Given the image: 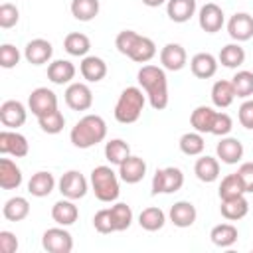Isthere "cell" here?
Masks as SVG:
<instances>
[{"label":"cell","mask_w":253,"mask_h":253,"mask_svg":"<svg viewBox=\"0 0 253 253\" xmlns=\"http://www.w3.org/2000/svg\"><path fill=\"white\" fill-rule=\"evenodd\" d=\"M18 251V239L10 231H0V253H16Z\"/></svg>","instance_id":"681fc988"},{"label":"cell","mask_w":253,"mask_h":253,"mask_svg":"<svg viewBox=\"0 0 253 253\" xmlns=\"http://www.w3.org/2000/svg\"><path fill=\"white\" fill-rule=\"evenodd\" d=\"M18 20H20L18 8L14 4H10V2H4L0 6V26L2 28H12V26L18 24Z\"/></svg>","instance_id":"f6af8a7d"},{"label":"cell","mask_w":253,"mask_h":253,"mask_svg":"<svg viewBox=\"0 0 253 253\" xmlns=\"http://www.w3.org/2000/svg\"><path fill=\"white\" fill-rule=\"evenodd\" d=\"M55 186V180H53V174L51 172H36L30 182H28V192L36 198H43V196H49L51 190Z\"/></svg>","instance_id":"cb8c5ba5"},{"label":"cell","mask_w":253,"mask_h":253,"mask_svg":"<svg viewBox=\"0 0 253 253\" xmlns=\"http://www.w3.org/2000/svg\"><path fill=\"white\" fill-rule=\"evenodd\" d=\"M65 103L73 111H87L93 105V93L85 83H71L65 91Z\"/></svg>","instance_id":"30bf717a"},{"label":"cell","mask_w":253,"mask_h":253,"mask_svg":"<svg viewBox=\"0 0 253 253\" xmlns=\"http://www.w3.org/2000/svg\"><path fill=\"white\" fill-rule=\"evenodd\" d=\"M227 32L233 40L237 42H247L253 38V16L245 14V12H239V14H233L227 22Z\"/></svg>","instance_id":"7c38bea8"},{"label":"cell","mask_w":253,"mask_h":253,"mask_svg":"<svg viewBox=\"0 0 253 253\" xmlns=\"http://www.w3.org/2000/svg\"><path fill=\"white\" fill-rule=\"evenodd\" d=\"M211 237V243L217 245V247H229L237 241V227L231 225V223H219L211 229L210 233Z\"/></svg>","instance_id":"d6a6232c"},{"label":"cell","mask_w":253,"mask_h":253,"mask_svg":"<svg viewBox=\"0 0 253 253\" xmlns=\"http://www.w3.org/2000/svg\"><path fill=\"white\" fill-rule=\"evenodd\" d=\"M18 61H20V51L14 45H10V43L0 45V65L4 69H10V67L18 65Z\"/></svg>","instance_id":"bcb514c9"},{"label":"cell","mask_w":253,"mask_h":253,"mask_svg":"<svg viewBox=\"0 0 253 253\" xmlns=\"http://www.w3.org/2000/svg\"><path fill=\"white\" fill-rule=\"evenodd\" d=\"M196 215H198L196 206L190 202H176L170 208V221L176 227H190L196 221Z\"/></svg>","instance_id":"d6986e66"},{"label":"cell","mask_w":253,"mask_h":253,"mask_svg":"<svg viewBox=\"0 0 253 253\" xmlns=\"http://www.w3.org/2000/svg\"><path fill=\"white\" fill-rule=\"evenodd\" d=\"M107 134V125L99 115H85L71 128V142L77 148H91Z\"/></svg>","instance_id":"7a4b0ae2"},{"label":"cell","mask_w":253,"mask_h":253,"mask_svg":"<svg viewBox=\"0 0 253 253\" xmlns=\"http://www.w3.org/2000/svg\"><path fill=\"white\" fill-rule=\"evenodd\" d=\"M71 14L79 22H89L99 14V0H71Z\"/></svg>","instance_id":"e575fe53"},{"label":"cell","mask_w":253,"mask_h":253,"mask_svg":"<svg viewBox=\"0 0 253 253\" xmlns=\"http://www.w3.org/2000/svg\"><path fill=\"white\" fill-rule=\"evenodd\" d=\"M2 213H4V217L10 219V221H22V219H26L28 213H30V204H28L26 198H20V196L10 198V200L4 204Z\"/></svg>","instance_id":"f546056e"},{"label":"cell","mask_w":253,"mask_h":253,"mask_svg":"<svg viewBox=\"0 0 253 253\" xmlns=\"http://www.w3.org/2000/svg\"><path fill=\"white\" fill-rule=\"evenodd\" d=\"M194 172H196L198 180L210 184V182L217 180V176H219V162L213 156H202V158L196 160Z\"/></svg>","instance_id":"4316f807"},{"label":"cell","mask_w":253,"mask_h":253,"mask_svg":"<svg viewBox=\"0 0 253 253\" xmlns=\"http://www.w3.org/2000/svg\"><path fill=\"white\" fill-rule=\"evenodd\" d=\"M241 182H243V188H245V194H253V162H243L237 170Z\"/></svg>","instance_id":"c3c4849f"},{"label":"cell","mask_w":253,"mask_h":253,"mask_svg":"<svg viewBox=\"0 0 253 253\" xmlns=\"http://www.w3.org/2000/svg\"><path fill=\"white\" fill-rule=\"evenodd\" d=\"M51 217H53V221L59 223V225H71V223L77 221L79 210H77V206H75L69 198H67V200H59V202H55L53 208H51Z\"/></svg>","instance_id":"ffe728a7"},{"label":"cell","mask_w":253,"mask_h":253,"mask_svg":"<svg viewBox=\"0 0 253 253\" xmlns=\"http://www.w3.org/2000/svg\"><path fill=\"white\" fill-rule=\"evenodd\" d=\"M38 123H40V126H42V130L47 132V134H57V132H61L63 126H65V119H63V115H61L57 109L51 111V113H45V115L38 117Z\"/></svg>","instance_id":"ab89813d"},{"label":"cell","mask_w":253,"mask_h":253,"mask_svg":"<svg viewBox=\"0 0 253 253\" xmlns=\"http://www.w3.org/2000/svg\"><path fill=\"white\" fill-rule=\"evenodd\" d=\"M91 184L97 200L115 202L119 198V180L109 166H97L91 172Z\"/></svg>","instance_id":"277c9868"},{"label":"cell","mask_w":253,"mask_h":253,"mask_svg":"<svg viewBox=\"0 0 253 253\" xmlns=\"http://www.w3.org/2000/svg\"><path fill=\"white\" fill-rule=\"evenodd\" d=\"M136 40H138V34H136V32H132V30H123V32H119V36H117V40H115V45H117V49H119L123 55H128Z\"/></svg>","instance_id":"ee69618b"},{"label":"cell","mask_w":253,"mask_h":253,"mask_svg":"<svg viewBox=\"0 0 253 253\" xmlns=\"http://www.w3.org/2000/svg\"><path fill=\"white\" fill-rule=\"evenodd\" d=\"M213 119H215V111L202 105V107H196L192 111V117H190V123L192 126L198 130V132H211V125H213Z\"/></svg>","instance_id":"4dcf8cb0"},{"label":"cell","mask_w":253,"mask_h":253,"mask_svg":"<svg viewBox=\"0 0 253 253\" xmlns=\"http://www.w3.org/2000/svg\"><path fill=\"white\" fill-rule=\"evenodd\" d=\"M47 77L55 85L69 83L75 77V65L71 61H67V59H55L53 63L47 65Z\"/></svg>","instance_id":"7402d4cb"},{"label":"cell","mask_w":253,"mask_h":253,"mask_svg":"<svg viewBox=\"0 0 253 253\" xmlns=\"http://www.w3.org/2000/svg\"><path fill=\"white\" fill-rule=\"evenodd\" d=\"M111 217L115 223V231H125V229H128V225L132 221V210L128 204L119 202L111 208Z\"/></svg>","instance_id":"f35d334b"},{"label":"cell","mask_w":253,"mask_h":253,"mask_svg":"<svg viewBox=\"0 0 253 253\" xmlns=\"http://www.w3.org/2000/svg\"><path fill=\"white\" fill-rule=\"evenodd\" d=\"M160 63L168 71H180L186 65V49L180 43H166L160 51Z\"/></svg>","instance_id":"2e32d148"},{"label":"cell","mask_w":253,"mask_h":253,"mask_svg":"<svg viewBox=\"0 0 253 253\" xmlns=\"http://www.w3.org/2000/svg\"><path fill=\"white\" fill-rule=\"evenodd\" d=\"M130 156V146L121 140V138H115V140H109L105 144V158L111 162V164H121L123 160H126Z\"/></svg>","instance_id":"8d00e7d4"},{"label":"cell","mask_w":253,"mask_h":253,"mask_svg":"<svg viewBox=\"0 0 253 253\" xmlns=\"http://www.w3.org/2000/svg\"><path fill=\"white\" fill-rule=\"evenodd\" d=\"M154 55H156V45H154V42H152L150 38H146V36H138V40L134 42V45H132V49H130V53H128V57H130L132 61H136V63H146V61H150Z\"/></svg>","instance_id":"83f0119b"},{"label":"cell","mask_w":253,"mask_h":253,"mask_svg":"<svg viewBox=\"0 0 253 253\" xmlns=\"http://www.w3.org/2000/svg\"><path fill=\"white\" fill-rule=\"evenodd\" d=\"M184 184V174L180 168L168 166L162 170H156L152 176V196L156 194H174L182 188Z\"/></svg>","instance_id":"5b68a950"},{"label":"cell","mask_w":253,"mask_h":253,"mask_svg":"<svg viewBox=\"0 0 253 253\" xmlns=\"http://www.w3.org/2000/svg\"><path fill=\"white\" fill-rule=\"evenodd\" d=\"M221 215L229 221H237L241 217L247 215L249 211V204L245 200V196H235V198H229V200H221Z\"/></svg>","instance_id":"d4e9b609"},{"label":"cell","mask_w":253,"mask_h":253,"mask_svg":"<svg viewBox=\"0 0 253 253\" xmlns=\"http://www.w3.org/2000/svg\"><path fill=\"white\" fill-rule=\"evenodd\" d=\"M59 192L61 196L69 198V200H79L87 194V180L81 172L77 170H69L61 176L59 180Z\"/></svg>","instance_id":"ba28073f"},{"label":"cell","mask_w":253,"mask_h":253,"mask_svg":"<svg viewBox=\"0 0 253 253\" xmlns=\"http://www.w3.org/2000/svg\"><path fill=\"white\" fill-rule=\"evenodd\" d=\"M215 152H217V158H221V162L225 164H235L241 160L243 156V144L233 138V136H227V138H221L215 146Z\"/></svg>","instance_id":"e0dca14e"},{"label":"cell","mask_w":253,"mask_h":253,"mask_svg":"<svg viewBox=\"0 0 253 253\" xmlns=\"http://www.w3.org/2000/svg\"><path fill=\"white\" fill-rule=\"evenodd\" d=\"M204 146H206V142L202 138V132H198V130L196 132H186L180 138V150L184 154H188V156L202 154L204 152Z\"/></svg>","instance_id":"60d3db41"},{"label":"cell","mask_w":253,"mask_h":253,"mask_svg":"<svg viewBox=\"0 0 253 253\" xmlns=\"http://www.w3.org/2000/svg\"><path fill=\"white\" fill-rule=\"evenodd\" d=\"M140 87L146 91L150 107L156 111L166 109L168 105V81H166V73L156 67V65H142L138 75H136Z\"/></svg>","instance_id":"6da1fadb"},{"label":"cell","mask_w":253,"mask_h":253,"mask_svg":"<svg viewBox=\"0 0 253 253\" xmlns=\"http://www.w3.org/2000/svg\"><path fill=\"white\" fill-rule=\"evenodd\" d=\"M245 194V188H243V182L239 178V174H227L221 184H219V198L221 200H229V198H235V196H243Z\"/></svg>","instance_id":"74e56055"},{"label":"cell","mask_w":253,"mask_h":253,"mask_svg":"<svg viewBox=\"0 0 253 253\" xmlns=\"http://www.w3.org/2000/svg\"><path fill=\"white\" fill-rule=\"evenodd\" d=\"M42 245L47 253H69L73 249V239L67 229L61 227H51L43 233Z\"/></svg>","instance_id":"8992f818"},{"label":"cell","mask_w":253,"mask_h":253,"mask_svg":"<svg viewBox=\"0 0 253 253\" xmlns=\"http://www.w3.org/2000/svg\"><path fill=\"white\" fill-rule=\"evenodd\" d=\"M93 227L99 233H113L115 231V223H113V217H111V208L109 210H99L93 215Z\"/></svg>","instance_id":"7bdbcfd3"},{"label":"cell","mask_w":253,"mask_h":253,"mask_svg":"<svg viewBox=\"0 0 253 253\" xmlns=\"http://www.w3.org/2000/svg\"><path fill=\"white\" fill-rule=\"evenodd\" d=\"M81 75L87 81L97 83V81H101L107 75V63L101 57H97V55H87L81 61Z\"/></svg>","instance_id":"484cf974"},{"label":"cell","mask_w":253,"mask_h":253,"mask_svg":"<svg viewBox=\"0 0 253 253\" xmlns=\"http://www.w3.org/2000/svg\"><path fill=\"white\" fill-rule=\"evenodd\" d=\"M233 99H235V89H233L231 81H223L221 79V81L213 83V87H211V101H213L215 107L225 109V107H229L233 103Z\"/></svg>","instance_id":"f1b7e54d"},{"label":"cell","mask_w":253,"mask_h":253,"mask_svg":"<svg viewBox=\"0 0 253 253\" xmlns=\"http://www.w3.org/2000/svg\"><path fill=\"white\" fill-rule=\"evenodd\" d=\"M231 85H233L237 97L253 95V73L251 71H237L231 79Z\"/></svg>","instance_id":"b9f144b4"},{"label":"cell","mask_w":253,"mask_h":253,"mask_svg":"<svg viewBox=\"0 0 253 253\" xmlns=\"http://www.w3.org/2000/svg\"><path fill=\"white\" fill-rule=\"evenodd\" d=\"M164 221H166V215H164V211L160 208H144L140 211V215H138V223L146 231H158V229H162Z\"/></svg>","instance_id":"1f68e13d"},{"label":"cell","mask_w":253,"mask_h":253,"mask_svg":"<svg viewBox=\"0 0 253 253\" xmlns=\"http://www.w3.org/2000/svg\"><path fill=\"white\" fill-rule=\"evenodd\" d=\"M63 47H65V51H67L69 55H77V57H79V55H85V53L89 51L91 42H89V38H87L85 34H81V32H71V34L65 36Z\"/></svg>","instance_id":"836d02e7"},{"label":"cell","mask_w":253,"mask_h":253,"mask_svg":"<svg viewBox=\"0 0 253 253\" xmlns=\"http://www.w3.org/2000/svg\"><path fill=\"white\" fill-rule=\"evenodd\" d=\"M0 121L4 126L18 128L26 123V109L20 101H4L0 107Z\"/></svg>","instance_id":"9a60e30c"},{"label":"cell","mask_w":253,"mask_h":253,"mask_svg":"<svg viewBox=\"0 0 253 253\" xmlns=\"http://www.w3.org/2000/svg\"><path fill=\"white\" fill-rule=\"evenodd\" d=\"M119 174H121V180L123 182L136 184L146 174V162L142 158H138V156H128L126 160H123L119 164Z\"/></svg>","instance_id":"5bb4252c"},{"label":"cell","mask_w":253,"mask_h":253,"mask_svg":"<svg viewBox=\"0 0 253 253\" xmlns=\"http://www.w3.org/2000/svg\"><path fill=\"white\" fill-rule=\"evenodd\" d=\"M219 61L225 67L235 69V67H239L245 61V51H243V47L239 43H227L219 51Z\"/></svg>","instance_id":"d590c367"},{"label":"cell","mask_w":253,"mask_h":253,"mask_svg":"<svg viewBox=\"0 0 253 253\" xmlns=\"http://www.w3.org/2000/svg\"><path fill=\"white\" fill-rule=\"evenodd\" d=\"M239 123L245 128H251L253 130V101H245L239 107Z\"/></svg>","instance_id":"f907efd6"},{"label":"cell","mask_w":253,"mask_h":253,"mask_svg":"<svg viewBox=\"0 0 253 253\" xmlns=\"http://www.w3.org/2000/svg\"><path fill=\"white\" fill-rule=\"evenodd\" d=\"M28 105H30V111L36 115V117H42L45 113H51L57 109V97L51 89L47 87H38L32 91L30 99H28Z\"/></svg>","instance_id":"52a82bcc"},{"label":"cell","mask_w":253,"mask_h":253,"mask_svg":"<svg viewBox=\"0 0 253 253\" xmlns=\"http://www.w3.org/2000/svg\"><path fill=\"white\" fill-rule=\"evenodd\" d=\"M22 184V170L8 158H0V188L14 190Z\"/></svg>","instance_id":"603a6c76"},{"label":"cell","mask_w":253,"mask_h":253,"mask_svg":"<svg viewBox=\"0 0 253 253\" xmlns=\"http://www.w3.org/2000/svg\"><path fill=\"white\" fill-rule=\"evenodd\" d=\"M190 67H192V73L198 77V79H210L215 75L217 71V61L211 53H196L190 61Z\"/></svg>","instance_id":"ac0fdd59"},{"label":"cell","mask_w":253,"mask_h":253,"mask_svg":"<svg viewBox=\"0 0 253 253\" xmlns=\"http://www.w3.org/2000/svg\"><path fill=\"white\" fill-rule=\"evenodd\" d=\"M144 109V95L138 87H126L117 105H115V119L123 125H130V123H136L140 113Z\"/></svg>","instance_id":"3957f363"},{"label":"cell","mask_w":253,"mask_h":253,"mask_svg":"<svg viewBox=\"0 0 253 253\" xmlns=\"http://www.w3.org/2000/svg\"><path fill=\"white\" fill-rule=\"evenodd\" d=\"M51 53H53L51 43L47 40H42V38H36L32 42H28V45L24 49V55H26V59L32 65H43V63H47L49 57H51Z\"/></svg>","instance_id":"4fadbf2b"},{"label":"cell","mask_w":253,"mask_h":253,"mask_svg":"<svg viewBox=\"0 0 253 253\" xmlns=\"http://www.w3.org/2000/svg\"><path fill=\"white\" fill-rule=\"evenodd\" d=\"M233 126V121L227 113H215V119H213V125H211V134L215 136H225Z\"/></svg>","instance_id":"7dc6e473"},{"label":"cell","mask_w":253,"mask_h":253,"mask_svg":"<svg viewBox=\"0 0 253 253\" xmlns=\"http://www.w3.org/2000/svg\"><path fill=\"white\" fill-rule=\"evenodd\" d=\"M144 6H150V8H156V6H160V4H164V0H140Z\"/></svg>","instance_id":"816d5d0a"},{"label":"cell","mask_w":253,"mask_h":253,"mask_svg":"<svg viewBox=\"0 0 253 253\" xmlns=\"http://www.w3.org/2000/svg\"><path fill=\"white\" fill-rule=\"evenodd\" d=\"M198 20H200V28H202L204 32L215 34V32H219L221 26H223V10H221L217 4L208 2V4L202 6Z\"/></svg>","instance_id":"8fae6325"},{"label":"cell","mask_w":253,"mask_h":253,"mask_svg":"<svg viewBox=\"0 0 253 253\" xmlns=\"http://www.w3.org/2000/svg\"><path fill=\"white\" fill-rule=\"evenodd\" d=\"M0 152L12 154L16 158H24L30 152V146H28V140L24 134L14 132V130H2L0 132Z\"/></svg>","instance_id":"9c48e42d"},{"label":"cell","mask_w":253,"mask_h":253,"mask_svg":"<svg viewBox=\"0 0 253 253\" xmlns=\"http://www.w3.org/2000/svg\"><path fill=\"white\" fill-rule=\"evenodd\" d=\"M196 12V0H168L166 14L172 22L184 24L188 22Z\"/></svg>","instance_id":"44dd1931"}]
</instances>
